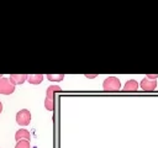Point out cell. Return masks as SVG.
<instances>
[{
    "label": "cell",
    "instance_id": "9c48e42d",
    "mask_svg": "<svg viewBox=\"0 0 158 148\" xmlns=\"http://www.w3.org/2000/svg\"><path fill=\"white\" fill-rule=\"evenodd\" d=\"M123 90L125 91H137L138 90V83L135 79H130V80H127L125 83Z\"/></svg>",
    "mask_w": 158,
    "mask_h": 148
},
{
    "label": "cell",
    "instance_id": "9a60e30c",
    "mask_svg": "<svg viewBox=\"0 0 158 148\" xmlns=\"http://www.w3.org/2000/svg\"><path fill=\"white\" fill-rule=\"evenodd\" d=\"M1 76H2V75H1V74H0V78H1Z\"/></svg>",
    "mask_w": 158,
    "mask_h": 148
},
{
    "label": "cell",
    "instance_id": "30bf717a",
    "mask_svg": "<svg viewBox=\"0 0 158 148\" xmlns=\"http://www.w3.org/2000/svg\"><path fill=\"white\" fill-rule=\"evenodd\" d=\"M46 78L51 81H62L64 79V74H47Z\"/></svg>",
    "mask_w": 158,
    "mask_h": 148
},
{
    "label": "cell",
    "instance_id": "8fae6325",
    "mask_svg": "<svg viewBox=\"0 0 158 148\" xmlns=\"http://www.w3.org/2000/svg\"><path fill=\"white\" fill-rule=\"evenodd\" d=\"M15 148H31L30 141H19L15 146Z\"/></svg>",
    "mask_w": 158,
    "mask_h": 148
},
{
    "label": "cell",
    "instance_id": "7a4b0ae2",
    "mask_svg": "<svg viewBox=\"0 0 158 148\" xmlns=\"http://www.w3.org/2000/svg\"><path fill=\"white\" fill-rule=\"evenodd\" d=\"M102 89L106 90V91H118L121 89V83H120V79L111 75V76H107L104 83H102Z\"/></svg>",
    "mask_w": 158,
    "mask_h": 148
},
{
    "label": "cell",
    "instance_id": "4fadbf2b",
    "mask_svg": "<svg viewBox=\"0 0 158 148\" xmlns=\"http://www.w3.org/2000/svg\"><path fill=\"white\" fill-rule=\"evenodd\" d=\"M85 76H86V78H90V79H91V78H95V76H96V74H94V75H89V74H86Z\"/></svg>",
    "mask_w": 158,
    "mask_h": 148
},
{
    "label": "cell",
    "instance_id": "277c9868",
    "mask_svg": "<svg viewBox=\"0 0 158 148\" xmlns=\"http://www.w3.org/2000/svg\"><path fill=\"white\" fill-rule=\"evenodd\" d=\"M14 91H15V86L9 81V78L1 76L0 78V94L11 95Z\"/></svg>",
    "mask_w": 158,
    "mask_h": 148
},
{
    "label": "cell",
    "instance_id": "7c38bea8",
    "mask_svg": "<svg viewBox=\"0 0 158 148\" xmlns=\"http://www.w3.org/2000/svg\"><path fill=\"white\" fill-rule=\"evenodd\" d=\"M146 78L149 79V80H156V79L158 78V74H147Z\"/></svg>",
    "mask_w": 158,
    "mask_h": 148
},
{
    "label": "cell",
    "instance_id": "8992f818",
    "mask_svg": "<svg viewBox=\"0 0 158 148\" xmlns=\"http://www.w3.org/2000/svg\"><path fill=\"white\" fill-rule=\"evenodd\" d=\"M26 80H27V74H11L9 76V81L14 86L20 85V84H23Z\"/></svg>",
    "mask_w": 158,
    "mask_h": 148
},
{
    "label": "cell",
    "instance_id": "5bb4252c",
    "mask_svg": "<svg viewBox=\"0 0 158 148\" xmlns=\"http://www.w3.org/2000/svg\"><path fill=\"white\" fill-rule=\"evenodd\" d=\"M1 111H2V104H1V101H0V113H1Z\"/></svg>",
    "mask_w": 158,
    "mask_h": 148
},
{
    "label": "cell",
    "instance_id": "6da1fadb",
    "mask_svg": "<svg viewBox=\"0 0 158 148\" xmlns=\"http://www.w3.org/2000/svg\"><path fill=\"white\" fill-rule=\"evenodd\" d=\"M62 89L58 85H51L46 90V99H44V107L48 111H52L54 109V101H53V95L54 92L60 91Z\"/></svg>",
    "mask_w": 158,
    "mask_h": 148
},
{
    "label": "cell",
    "instance_id": "5b68a950",
    "mask_svg": "<svg viewBox=\"0 0 158 148\" xmlns=\"http://www.w3.org/2000/svg\"><path fill=\"white\" fill-rule=\"evenodd\" d=\"M139 86H141L142 90H146V91H153V90H156V88H157V81H156V80H149V79L144 78V79L141 80Z\"/></svg>",
    "mask_w": 158,
    "mask_h": 148
},
{
    "label": "cell",
    "instance_id": "3957f363",
    "mask_svg": "<svg viewBox=\"0 0 158 148\" xmlns=\"http://www.w3.org/2000/svg\"><path fill=\"white\" fill-rule=\"evenodd\" d=\"M16 122L20 126H27V125H30V122H31V112L28 110H26V109L20 110L16 113Z\"/></svg>",
    "mask_w": 158,
    "mask_h": 148
},
{
    "label": "cell",
    "instance_id": "52a82bcc",
    "mask_svg": "<svg viewBox=\"0 0 158 148\" xmlns=\"http://www.w3.org/2000/svg\"><path fill=\"white\" fill-rule=\"evenodd\" d=\"M30 138H31V134H30V132H28L27 130H25V128H20V130H17L16 133H15V139H16V142H19V141H30Z\"/></svg>",
    "mask_w": 158,
    "mask_h": 148
},
{
    "label": "cell",
    "instance_id": "ba28073f",
    "mask_svg": "<svg viewBox=\"0 0 158 148\" xmlns=\"http://www.w3.org/2000/svg\"><path fill=\"white\" fill-rule=\"evenodd\" d=\"M43 79H44V75L43 74H30V75H27V81L30 84H32V85L41 84Z\"/></svg>",
    "mask_w": 158,
    "mask_h": 148
}]
</instances>
